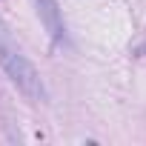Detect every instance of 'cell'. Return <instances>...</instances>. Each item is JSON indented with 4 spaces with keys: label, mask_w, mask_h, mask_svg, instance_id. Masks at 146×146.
<instances>
[{
    "label": "cell",
    "mask_w": 146,
    "mask_h": 146,
    "mask_svg": "<svg viewBox=\"0 0 146 146\" xmlns=\"http://www.w3.org/2000/svg\"><path fill=\"white\" fill-rule=\"evenodd\" d=\"M32 3H35V12H37L40 23L46 26L49 37L57 46H66L69 35H66V20H63V9L57 6V0H32Z\"/></svg>",
    "instance_id": "2"
},
{
    "label": "cell",
    "mask_w": 146,
    "mask_h": 146,
    "mask_svg": "<svg viewBox=\"0 0 146 146\" xmlns=\"http://www.w3.org/2000/svg\"><path fill=\"white\" fill-rule=\"evenodd\" d=\"M0 69L6 72V78L17 86V92L32 100V103H46V86H43V78L37 75V69L32 66V60L15 46L9 29L0 20Z\"/></svg>",
    "instance_id": "1"
}]
</instances>
